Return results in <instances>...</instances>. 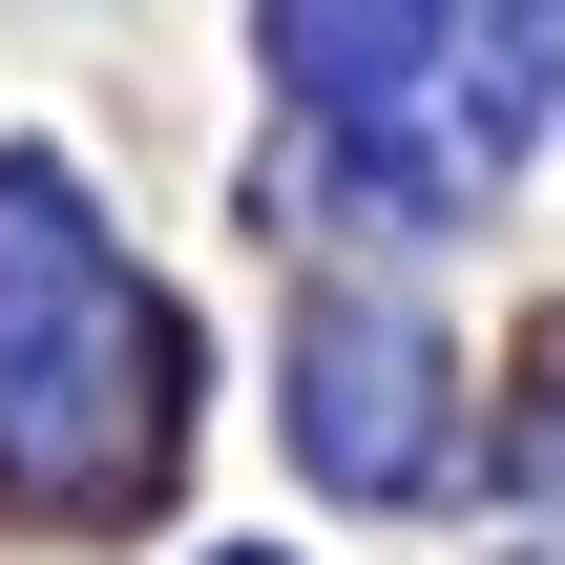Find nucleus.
I'll return each mask as SVG.
<instances>
[{"mask_svg": "<svg viewBox=\"0 0 565 565\" xmlns=\"http://www.w3.org/2000/svg\"><path fill=\"white\" fill-rule=\"evenodd\" d=\"M273 21H294V63H315V84H398L440 0H273Z\"/></svg>", "mask_w": 565, "mask_h": 565, "instance_id": "f03ea898", "label": "nucleus"}, {"mask_svg": "<svg viewBox=\"0 0 565 565\" xmlns=\"http://www.w3.org/2000/svg\"><path fill=\"white\" fill-rule=\"evenodd\" d=\"M294 440H315L335 482H419V335H398V315H335V335L294 356Z\"/></svg>", "mask_w": 565, "mask_h": 565, "instance_id": "f257e3e1", "label": "nucleus"}]
</instances>
